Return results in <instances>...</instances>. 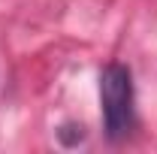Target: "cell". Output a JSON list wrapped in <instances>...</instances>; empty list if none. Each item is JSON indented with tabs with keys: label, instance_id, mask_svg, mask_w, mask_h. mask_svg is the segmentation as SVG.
I'll list each match as a JSON object with an SVG mask.
<instances>
[{
	"label": "cell",
	"instance_id": "1",
	"mask_svg": "<svg viewBox=\"0 0 157 154\" xmlns=\"http://www.w3.org/2000/svg\"><path fill=\"white\" fill-rule=\"evenodd\" d=\"M100 109H103V130L112 142L130 133L136 121V88L127 64L109 60L100 70Z\"/></svg>",
	"mask_w": 157,
	"mask_h": 154
}]
</instances>
